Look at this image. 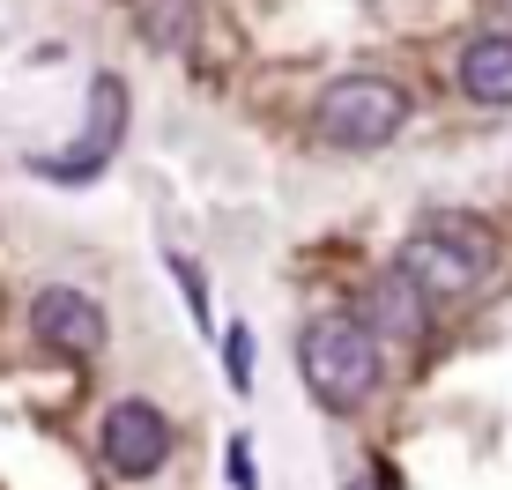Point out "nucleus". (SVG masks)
I'll use <instances>...</instances> for the list:
<instances>
[{
    "label": "nucleus",
    "mask_w": 512,
    "mask_h": 490,
    "mask_svg": "<svg viewBox=\"0 0 512 490\" xmlns=\"http://www.w3.org/2000/svg\"><path fill=\"white\" fill-rule=\"evenodd\" d=\"M416 305H423V297L401 283V275H386V283L372 290V320L386 327V335H409V327H416Z\"/></svg>",
    "instance_id": "9"
},
{
    "label": "nucleus",
    "mask_w": 512,
    "mask_h": 490,
    "mask_svg": "<svg viewBox=\"0 0 512 490\" xmlns=\"http://www.w3.org/2000/svg\"><path fill=\"white\" fill-rule=\"evenodd\" d=\"M104 461L112 476H156L171 461V424L156 401H112L104 409Z\"/></svg>",
    "instance_id": "4"
},
{
    "label": "nucleus",
    "mask_w": 512,
    "mask_h": 490,
    "mask_svg": "<svg viewBox=\"0 0 512 490\" xmlns=\"http://www.w3.org/2000/svg\"><path fill=\"white\" fill-rule=\"evenodd\" d=\"M223 357H231V387L245 394V387H253V335L231 327V335H223Z\"/></svg>",
    "instance_id": "10"
},
{
    "label": "nucleus",
    "mask_w": 512,
    "mask_h": 490,
    "mask_svg": "<svg viewBox=\"0 0 512 490\" xmlns=\"http://www.w3.org/2000/svg\"><path fill=\"white\" fill-rule=\"evenodd\" d=\"M349 490H379V483H349Z\"/></svg>",
    "instance_id": "11"
},
{
    "label": "nucleus",
    "mask_w": 512,
    "mask_h": 490,
    "mask_svg": "<svg viewBox=\"0 0 512 490\" xmlns=\"http://www.w3.org/2000/svg\"><path fill=\"white\" fill-rule=\"evenodd\" d=\"M30 335H38L52 357H97L104 349V312H97V297L52 283V290H38V305H30Z\"/></svg>",
    "instance_id": "5"
},
{
    "label": "nucleus",
    "mask_w": 512,
    "mask_h": 490,
    "mask_svg": "<svg viewBox=\"0 0 512 490\" xmlns=\"http://www.w3.org/2000/svg\"><path fill=\"white\" fill-rule=\"evenodd\" d=\"M119 127H127V90H119L112 75H97V90H90V134H82V149L75 156H52V179H97L104 164H112V149H119Z\"/></svg>",
    "instance_id": "6"
},
{
    "label": "nucleus",
    "mask_w": 512,
    "mask_h": 490,
    "mask_svg": "<svg viewBox=\"0 0 512 490\" xmlns=\"http://www.w3.org/2000/svg\"><path fill=\"white\" fill-rule=\"evenodd\" d=\"M134 23H141V38H149L156 52H186V45H193V23H201V15H193V0H141Z\"/></svg>",
    "instance_id": "8"
},
{
    "label": "nucleus",
    "mask_w": 512,
    "mask_h": 490,
    "mask_svg": "<svg viewBox=\"0 0 512 490\" xmlns=\"http://www.w3.org/2000/svg\"><path fill=\"white\" fill-rule=\"evenodd\" d=\"M505 8H512V0H505Z\"/></svg>",
    "instance_id": "12"
},
{
    "label": "nucleus",
    "mask_w": 512,
    "mask_h": 490,
    "mask_svg": "<svg viewBox=\"0 0 512 490\" xmlns=\"http://www.w3.org/2000/svg\"><path fill=\"white\" fill-rule=\"evenodd\" d=\"M490 260H498V245H490V223L461 216V208H438V216H423L409 245H401L394 275L409 283L423 305H461L468 290H483Z\"/></svg>",
    "instance_id": "1"
},
{
    "label": "nucleus",
    "mask_w": 512,
    "mask_h": 490,
    "mask_svg": "<svg viewBox=\"0 0 512 490\" xmlns=\"http://www.w3.org/2000/svg\"><path fill=\"white\" fill-rule=\"evenodd\" d=\"M401 127H409V90L386 75H342L312 104V134L327 149H386Z\"/></svg>",
    "instance_id": "3"
},
{
    "label": "nucleus",
    "mask_w": 512,
    "mask_h": 490,
    "mask_svg": "<svg viewBox=\"0 0 512 490\" xmlns=\"http://www.w3.org/2000/svg\"><path fill=\"white\" fill-rule=\"evenodd\" d=\"M461 90L490 112L512 104V30H483V38L461 45Z\"/></svg>",
    "instance_id": "7"
},
{
    "label": "nucleus",
    "mask_w": 512,
    "mask_h": 490,
    "mask_svg": "<svg viewBox=\"0 0 512 490\" xmlns=\"http://www.w3.org/2000/svg\"><path fill=\"white\" fill-rule=\"evenodd\" d=\"M297 372L305 387L327 401V409H364L379 387V349H372V327L349 320V312H320V320L297 335Z\"/></svg>",
    "instance_id": "2"
}]
</instances>
